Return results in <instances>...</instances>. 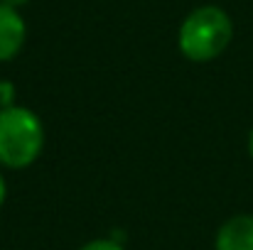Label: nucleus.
Wrapping results in <instances>:
<instances>
[{"label": "nucleus", "mask_w": 253, "mask_h": 250, "mask_svg": "<svg viewBox=\"0 0 253 250\" xmlns=\"http://www.w3.org/2000/svg\"><path fill=\"white\" fill-rule=\"evenodd\" d=\"M44 147L40 118L22 106L0 110V165L10 169L30 167Z\"/></svg>", "instance_id": "2"}, {"label": "nucleus", "mask_w": 253, "mask_h": 250, "mask_svg": "<svg viewBox=\"0 0 253 250\" xmlns=\"http://www.w3.org/2000/svg\"><path fill=\"white\" fill-rule=\"evenodd\" d=\"M82 250H123L116 241H108V238H98V241H91L86 243Z\"/></svg>", "instance_id": "6"}, {"label": "nucleus", "mask_w": 253, "mask_h": 250, "mask_svg": "<svg viewBox=\"0 0 253 250\" xmlns=\"http://www.w3.org/2000/svg\"><path fill=\"white\" fill-rule=\"evenodd\" d=\"M25 44V20L10 5L0 2V62H10Z\"/></svg>", "instance_id": "3"}, {"label": "nucleus", "mask_w": 253, "mask_h": 250, "mask_svg": "<svg viewBox=\"0 0 253 250\" xmlns=\"http://www.w3.org/2000/svg\"><path fill=\"white\" fill-rule=\"evenodd\" d=\"M5 191H7V186H5V179H2V174H0V206H2V201H5Z\"/></svg>", "instance_id": "8"}, {"label": "nucleus", "mask_w": 253, "mask_h": 250, "mask_svg": "<svg viewBox=\"0 0 253 250\" xmlns=\"http://www.w3.org/2000/svg\"><path fill=\"white\" fill-rule=\"evenodd\" d=\"M216 250H253V216H234L216 233Z\"/></svg>", "instance_id": "4"}, {"label": "nucleus", "mask_w": 253, "mask_h": 250, "mask_svg": "<svg viewBox=\"0 0 253 250\" xmlns=\"http://www.w3.org/2000/svg\"><path fill=\"white\" fill-rule=\"evenodd\" d=\"M231 37V17L216 5H202L179 27V52L192 62H211L229 47Z\"/></svg>", "instance_id": "1"}, {"label": "nucleus", "mask_w": 253, "mask_h": 250, "mask_svg": "<svg viewBox=\"0 0 253 250\" xmlns=\"http://www.w3.org/2000/svg\"><path fill=\"white\" fill-rule=\"evenodd\" d=\"M0 2H2V5H10V7H15V10H17L20 5H27L30 0H0Z\"/></svg>", "instance_id": "7"}, {"label": "nucleus", "mask_w": 253, "mask_h": 250, "mask_svg": "<svg viewBox=\"0 0 253 250\" xmlns=\"http://www.w3.org/2000/svg\"><path fill=\"white\" fill-rule=\"evenodd\" d=\"M249 150H251V157H253V130H251V135H249Z\"/></svg>", "instance_id": "9"}, {"label": "nucleus", "mask_w": 253, "mask_h": 250, "mask_svg": "<svg viewBox=\"0 0 253 250\" xmlns=\"http://www.w3.org/2000/svg\"><path fill=\"white\" fill-rule=\"evenodd\" d=\"M12 98H15L12 83L0 81V110H2V108H10V106H12Z\"/></svg>", "instance_id": "5"}]
</instances>
